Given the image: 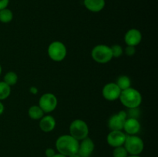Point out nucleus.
I'll use <instances>...</instances> for the list:
<instances>
[{"instance_id":"nucleus-1","label":"nucleus","mask_w":158,"mask_h":157,"mask_svg":"<svg viewBox=\"0 0 158 157\" xmlns=\"http://www.w3.org/2000/svg\"><path fill=\"white\" fill-rule=\"evenodd\" d=\"M80 142L69 135H62L56 141V148L59 153L69 156L78 152Z\"/></svg>"},{"instance_id":"nucleus-2","label":"nucleus","mask_w":158,"mask_h":157,"mask_svg":"<svg viewBox=\"0 0 158 157\" xmlns=\"http://www.w3.org/2000/svg\"><path fill=\"white\" fill-rule=\"evenodd\" d=\"M119 99L122 104L128 109L138 108L142 103V95L138 90L134 88H128L121 91Z\"/></svg>"},{"instance_id":"nucleus-3","label":"nucleus","mask_w":158,"mask_h":157,"mask_svg":"<svg viewBox=\"0 0 158 157\" xmlns=\"http://www.w3.org/2000/svg\"><path fill=\"white\" fill-rule=\"evenodd\" d=\"M123 146L127 151L128 155H140L144 148L143 139L137 135H127Z\"/></svg>"},{"instance_id":"nucleus-4","label":"nucleus","mask_w":158,"mask_h":157,"mask_svg":"<svg viewBox=\"0 0 158 157\" xmlns=\"http://www.w3.org/2000/svg\"><path fill=\"white\" fill-rule=\"evenodd\" d=\"M69 135L78 141H81L83 139L88 137L89 127L85 121L82 119H75L69 125Z\"/></svg>"},{"instance_id":"nucleus-5","label":"nucleus","mask_w":158,"mask_h":157,"mask_svg":"<svg viewBox=\"0 0 158 157\" xmlns=\"http://www.w3.org/2000/svg\"><path fill=\"white\" fill-rule=\"evenodd\" d=\"M93 59L100 64L109 62L113 58V54L110 46L106 45H97L94 46L91 52Z\"/></svg>"},{"instance_id":"nucleus-6","label":"nucleus","mask_w":158,"mask_h":157,"mask_svg":"<svg viewBox=\"0 0 158 157\" xmlns=\"http://www.w3.org/2000/svg\"><path fill=\"white\" fill-rule=\"evenodd\" d=\"M49 58L54 62H61L66 58L67 49L62 42L54 41L49 44L47 49Z\"/></svg>"},{"instance_id":"nucleus-7","label":"nucleus","mask_w":158,"mask_h":157,"mask_svg":"<svg viewBox=\"0 0 158 157\" xmlns=\"http://www.w3.org/2000/svg\"><path fill=\"white\" fill-rule=\"evenodd\" d=\"M57 98L52 93H45L39 99V105L44 113H49L56 109L57 106Z\"/></svg>"},{"instance_id":"nucleus-8","label":"nucleus","mask_w":158,"mask_h":157,"mask_svg":"<svg viewBox=\"0 0 158 157\" xmlns=\"http://www.w3.org/2000/svg\"><path fill=\"white\" fill-rule=\"evenodd\" d=\"M127 118V112L123 110L120 111L110 117L107 123L108 127L110 131L122 130Z\"/></svg>"},{"instance_id":"nucleus-9","label":"nucleus","mask_w":158,"mask_h":157,"mask_svg":"<svg viewBox=\"0 0 158 157\" xmlns=\"http://www.w3.org/2000/svg\"><path fill=\"white\" fill-rule=\"evenodd\" d=\"M121 93V89L118 87L116 83H106L103 88L102 94L105 99L108 101H114L118 99Z\"/></svg>"},{"instance_id":"nucleus-10","label":"nucleus","mask_w":158,"mask_h":157,"mask_svg":"<svg viewBox=\"0 0 158 157\" xmlns=\"http://www.w3.org/2000/svg\"><path fill=\"white\" fill-rule=\"evenodd\" d=\"M127 134L122 130L110 131V132L106 136V142L111 147H118V146H123Z\"/></svg>"},{"instance_id":"nucleus-11","label":"nucleus","mask_w":158,"mask_h":157,"mask_svg":"<svg viewBox=\"0 0 158 157\" xmlns=\"http://www.w3.org/2000/svg\"><path fill=\"white\" fill-rule=\"evenodd\" d=\"M95 149V144L94 141L89 137L83 139L79 143V149L77 153L80 157H90Z\"/></svg>"},{"instance_id":"nucleus-12","label":"nucleus","mask_w":158,"mask_h":157,"mask_svg":"<svg viewBox=\"0 0 158 157\" xmlns=\"http://www.w3.org/2000/svg\"><path fill=\"white\" fill-rule=\"evenodd\" d=\"M142 40V34L137 29H131L126 32L124 35V42L127 46H137Z\"/></svg>"},{"instance_id":"nucleus-13","label":"nucleus","mask_w":158,"mask_h":157,"mask_svg":"<svg viewBox=\"0 0 158 157\" xmlns=\"http://www.w3.org/2000/svg\"><path fill=\"white\" fill-rule=\"evenodd\" d=\"M123 129L127 135H137L140 130V123L137 119L127 117L125 120Z\"/></svg>"},{"instance_id":"nucleus-14","label":"nucleus","mask_w":158,"mask_h":157,"mask_svg":"<svg viewBox=\"0 0 158 157\" xmlns=\"http://www.w3.org/2000/svg\"><path fill=\"white\" fill-rule=\"evenodd\" d=\"M56 119L52 115H43L40 119L39 126L40 129L45 132H49L53 130L56 127Z\"/></svg>"},{"instance_id":"nucleus-15","label":"nucleus","mask_w":158,"mask_h":157,"mask_svg":"<svg viewBox=\"0 0 158 157\" xmlns=\"http://www.w3.org/2000/svg\"><path fill=\"white\" fill-rule=\"evenodd\" d=\"M86 9L92 12H99L103 10L106 5L105 0H83Z\"/></svg>"},{"instance_id":"nucleus-16","label":"nucleus","mask_w":158,"mask_h":157,"mask_svg":"<svg viewBox=\"0 0 158 157\" xmlns=\"http://www.w3.org/2000/svg\"><path fill=\"white\" fill-rule=\"evenodd\" d=\"M28 114L32 119L39 120L44 115V112L39 106H32L29 109Z\"/></svg>"},{"instance_id":"nucleus-17","label":"nucleus","mask_w":158,"mask_h":157,"mask_svg":"<svg viewBox=\"0 0 158 157\" xmlns=\"http://www.w3.org/2000/svg\"><path fill=\"white\" fill-rule=\"evenodd\" d=\"M116 84L121 89V91L124 90V89H128L131 86V78L127 75H120L117 78Z\"/></svg>"},{"instance_id":"nucleus-18","label":"nucleus","mask_w":158,"mask_h":157,"mask_svg":"<svg viewBox=\"0 0 158 157\" xmlns=\"http://www.w3.org/2000/svg\"><path fill=\"white\" fill-rule=\"evenodd\" d=\"M13 19V13L8 8L0 10V22L2 23H9Z\"/></svg>"},{"instance_id":"nucleus-19","label":"nucleus","mask_w":158,"mask_h":157,"mask_svg":"<svg viewBox=\"0 0 158 157\" xmlns=\"http://www.w3.org/2000/svg\"><path fill=\"white\" fill-rule=\"evenodd\" d=\"M3 82H5L6 84L9 85L10 87L12 86H15L17 83V82H18V75H17V74L15 72H12V71L8 72L5 75Z\"/></svg>"},{"instance_id":"nucleus-20","label":"nucleus","mask_w":158,"mask_h":157,"mask_svg":"<svg viewBox=\"0 0 158 157\" xmlns=\"http://www.w3.org/2000/svg\"><path fill=\"white\" fill-rule=\"evenodd\" d=\"M11 87L5 82H0V101L6 99L10 95Z\"/></svg>"},{"instance_id":"nucleus-21","label":"nucleus","mask_w":158,"mask_h":157,"mask_svg":"<svg viewBox=\"0 0 158 157\" xmlns=\"http://www.w3.org/2000/svg\"><path fill=\"white\" fill-rule=\"evenodd\" d=\"M128 152L124 148V146H118L114 148L113 150V157H127Z\"/></svg>"},{"instance_id":"nucleus-22","label":"nucleus","mask_w":158,"mask_h":157,"mask_svg":"<svg viewBox=\"0 0 158 157\" xmlns=\"http://www.w3.org/2000/svg\"><path fill=\"white\" fill-rule=\"evenodd\" d=\"M113 54V58H119L123 55V48L120 45H114L110 47Z\"/></svg>"},{"instance_id":"nucleus-23","label":"nucleus","mask_w":158,"mask_h":157,"mask_svg":"<svg viewBox=\"0 0 158 157\" xmlns=\"http://www.w3.org/2000/svg\"><path fill=\"white\" fill-rule=\"evenodd\" d=\"M138 115H140L138 108H134V109H129V112L127 113V117L130 118L137 119Z\"/></svg>"},{"instance_id":"nucleus-24","label":"nucleus","mask_w":158,"mask_h":157,"mask_svg":"<svg viewBox=\"0 0 158 157\" xmlns=\"http://www.w3.org/2000/svg\"><path fill=\"white\" fill-rule=\"evenodd\" d=\"M124 52L126 53V55H128V56H133L136 53V49L134 46H127L125 48Z\"/></svg>"},{"instance_id":"nucleus-25","label":"nucleus","mask_w":158,"mask_h":157,"mask_svg":"<svg viewBox=\"0 0 158 157\" xmlns=\"http://www.w3.org/2000/svg\"><path fill=\"white\" fill-rule=\"evenodd\" d=\"M56 154V151L52 148H47L45 151L46 157H52Z\"/></svg>"},{"instance_id":"nucleus-26","label":"nucleus","mask_w":158,"mask_h":157,"mask_svg":"<svg viewBox=\"0 0 158 157\" xmlns=\"http://www.w3.org/2000/svg\"><path fill=\"white\" fill-rule=\"evenodd\" d=\"M9 4V0H0V10L6 9Z\"/></svg>"},{"instance_id":"nucleus-27","label":"nucleus","mask_w":158,"mask_h":157,"mask_svg":"<svg viewBox=\"0 0 158 157\" xmlns=\"http://www.w3.org/2000/svg\"><path fill=\"white\" fill-rule=\"evenodd\" d=\"M29 92L32 94H33V95H36V94L38 93V89H37L36 87H35V86H32V87H30V89H29Z\"/></svg>"},{"instance_id":"nucleus-28","label":"nucleus","mask_w":158,"mask_h":157,"mask_svg":"<svg viewBox=\"0 0 158 157\" xmlns=\"http://www.w3.org/2000/svg\"><path fill=\"white\" fill-rule=\"evenodd\" d=\"M4 109H5L4 105H3L2 103L0 102V115H2V114L3 113V112H4Z\"/></svg>"},{"instance_id":"nucleus-29","label":"nucleus","mask_w":158,"mask_h":157,"mask_svg":"<svg viewBox=\"0 0 158 157\" xmlns=\"http://www.w3.org/2000/svg\"><path fill=\"white\" fill-rule=\"evenodd\" d=\"M52 157H68V156H66V155H63V154H60L58 152V153H56Z\"/></svg>"},{"instance_id":"nucleus-30","label":"nucleus","mask_w":158,"mask_h":157,"mask_svg":"<svg viewBox=\"0 0 158 157\" xmlns=\"http://www.w3.org/2000/svg\"><path fill=\"white\" fill-rule=\"evenodd\" d=\"M68 157H80V155H79L78 153H75V154H73V155H69V156Z\"/></svg>"},{"instance_id":"nucleus-31","label":"nucleus","mask_w":158,"mask_h":157,"mask_svg":"<svg viewBox=\"0 0 158 157\" xmlns=\"http://www.w3.org/2000/svg\"><path fill=\"white\" fill-rule=\"evenodd\" d=\"M127 157H141V156H140V155H129Z\"/></svg>"},{"instance_id":"nucleus-32","label":"nucleus","mask_w":158,"mask_h":157,"mask_svg":"<svg viewBox=\"0 0 158 157\" xmlns=\"http://www.w3.org/2000/svg\"><path fill=\"white\" fill-rule=\"evenodd\" d=\"M2 66H1V65H0V75H1V73H2Z\"/></svg>"}]
</instances>
